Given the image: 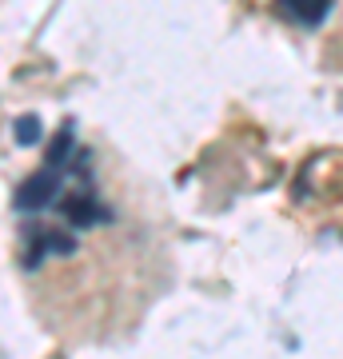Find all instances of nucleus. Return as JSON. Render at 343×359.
Here are the masks:
<instances>
[{
  "mask_svg": "<svg viewBox=\"0 0 343 359\" xmlns=\"http://www.w3.org/2000/svg\"><path fill=\"white\" fill-rule=\"evenodd\" d=\"M280 13L288 16V20H295V25H319V20L331 13V4H328V0H316V4H295V0H283Z\"/></svg>",
  "mask_w": 343,
  "mask_h": 359,
  "instance_id": "2",
  "label": "nucleus"
},
{
  "mask_svg": "<svg viewBox=\"0 0 343 359\" xmlns=\"http://www.w3.org/2000/svg\"><path fill=\"white\" fill-rule=\"evenodd\" d=\"M13 208L20 216V268L36 271L44 259L72 256L80 231L100 228L112 219L104 204L92 152L80 148L72 120L56 132L44 164L16 188Z\"/></svg>",
  "mask_w": 343,
  "mask_h": 359,
  "instance_id": "1",
  "label": "nucleus"
},
{
  "mask_svg": "<svg viewBox=\"0 0 343 359\" xmlns=\"http://www.w3.org/2000/svg\"><path fill=\"white\" fill-rule=\"evenodd\" d=\"M20 140H25V144L36 140V120H32V116H25V120H20Z\"/></svg>",
  "mask_w": 343,
  "mask_h": 359,
  "instance_id": "3",
  "label": "nucleus"
}]
</instances>
